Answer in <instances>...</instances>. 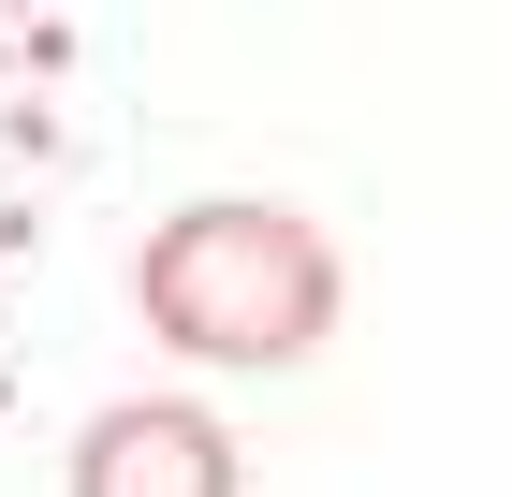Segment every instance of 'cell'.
Here are the masks:
<instances>
[{
    "label": "cell",
    "instance_id": "obj_2",
    "mask_svg": "<svg viewBox=\"0 0 512 497\" xmlns=\"http://www.w3.org/2000/svg\"><path fill=\"white\" fill-rule=\"evenodd\" d=\"M74 497H235V439L205 410H103L74 439Z\"/></svg>",
    "mask_w": 512,
    "mask_h": 497
},
{
    "label": "cell",
    "instance_id": "obj_1",
    "mask_svg": "<svg viewBox=\"0 0 512 497\" xmlns=\"http://www.w3.org/2000/svg\"><path fill=\"white\" fill-rule=\"evenodd\" d=\"M147 322L205 366H293L337 322V249L278 205H191L147 249Z\"/></svg>",
    "mask_w": 512,
    "mask_h": 497
}]
</instances>
